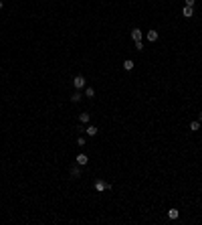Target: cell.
I'll use <instances>...</instances> for the list:
<instances>
[{
  "label": "cell",
  "instance_id": "cell-1",
  "mask_svg": "<svg viewBox=\"0 0 202 225\" xmlns=\"http://www.w3.org/2000/svg\"><path fill=\"white\" fill-rule=\"evenodd\" d=\"M111 189V182H105V180H95V191L103 193V191H109Z\"/></svg>",
  "mask_w": 202,
  "mask_h": 225
},
{
  "label": "cell",
  "instance_id": "cell-2",
  "mask_svg": "<svg viewBox=\"0 0 202 225\" xmlns=\"http://www.w3.org/2000/svg\"><path fill=\"white\" fill-rule=\"evenodd\" d=\"M85 83H87V81H85L83 75H75V77H73V85H75V89H85Z\"/></svg>",
  "mask_w": 202,
  "mask_h": 225
},
{
  "label": "cell",
  "instance_id": "cell-3",
  "mask_svg": "<svg viewBox=\"0 0 202 225\" xmlns=\"http://www.w3.org/2000/svg\"><path fill=\"white\" fill-rule=\"evenodd\" d=\"M158 37H160L158 31H150V33H146V41H148V43H156Z\"/></svg>",
  "mask_w": 202,
  "mask_h": 225
},
{
  "label": "cell",
  "instance_id": "cell-4",
  "mask_svg": "<svg viewBox=\"0 0 202 225\" xmlns=\"http://www.w3.org/2000/svg\"><path fill=\"white\" fill-rule=\"evenodd\" d=\"M182 16H184V18H192V16H194V8H192V6H184V8H182Z\"/></svg>",
  "mask_w": 202,
  "mask_h": 225
},
{
  "label": "cell",
  "instance_id": "cell-5",
  "mask_svg": "<svg viewBox=\"0 0 202 225\" xmlns=\"http://www.w3.org/2000/svg\"><path fill=\"white\" fill-rule=\"evenodd\" d=\"M69 172H71V177H73V179H81V166H79V164L71 166V170H69Z\"/></svg>",
  "mask_w": 202,
  "mask_h": 225
},
{
  "label": "cell",
  "instance_id": "cell-6",
  "mask_svg": "<svg viewBox=\"0 0 202 225\" xmlns=\"http://www.w3.org/2000/svg\"><path fill=\"white\" fill-rule=\"evenodd\" d=\"M97 132H99V128H97V126L87 124V128H85V134H87V136H95Z\"/></svg>",
  "mask_w": 202,
  "mask_h": 225
},
{
  "label": "cell",
  "instance_id": "cell-7",
  "mask_svg": "<svg viewBox=\"0 0 202 225\" xmlns=\"http://www.w3.org/2000/svg\"><path fill=\"white\" fill-rule=\"evenodd\" d=\"M87 162H89V156H87V154H79L77 156V164L79 166H85Z\"/></svg>",
  "mask_w": 202,
  "mask_h": 225
},
{
  "label": "cell",
  "instance_id": "cell-8",
  "mask_svg": "<svg viewBox=\"0 0 202 225\" xmlns=\"http://www.w3.org/2000/svg\"><path fill=\"white\" fill-rule=\"evenodd\" d=\"M81 100H83V93H81V89H77L73 95H71V101H73V103H79Z\"/></svg>",
  "mask_w": 202,
  "mask_h": 225
},
{
  "label": "cell",
  "instance_id": "cell-9",
  "mask_svg": "<svg viewBox=\"0 0 202 225\" xmlns=\"http://www.w3.org/2000/svg\"><path fill=\"white\" fill-rule=\"evenodd\" d=\"M89 120H91V116H89L87 112L79 114V122H81V124H89Z\"/></svg>",
  "mask_w": 202,
  "mask_h": 225
},
{
  "label": "cell",
  "instance_id": "cell-10",
  "mask_svg": "<svg viewBox=\"0 0 202 225\" xmlns=\"http://www.w3.org/2000/svg\"><path fill=\"white\" fill-rule=\"evenodd\" d=\"M132 39H134V41H142V31H140V29H132Z\"/></svg>",
  "mask_w": 202,
  "mask_h": 225
},
{
  "label": "cell",
  "instance_id": "cell-11",
  "mask_svg": "<svg viewBox=\"0 0 202 225\" xmlns=\"http://www.w3.org/2000/svg\"><path fill=\"white\" fill-rule=\"evenodd\" d=\"M180 217V211L178 209H170L168 211V219H172V221H174V219H178Z\"/></svg>",
  "mask_w": 202,
  "mask_h": 225
},
{
  "label": "cell",
  "instance_id": "cell-12",
  "mask_svg": "<svg viewBox=\"0 0 202 225\" xmlns=\"http://www.w3.org/2000/svg\"><path fill=\"white\" fill-rule=\"evenodd\" d=\"M124 69L125 71H132V69H134V61H132V59H125L124 61Z\"/></svg>",
  "mask_w": 202,
  "mask_h": 225
},
{
  "label": "cell",
  "instance_id": "cell-13",
  "mask_svg": "<svg viewBox=\"0 0 202 225\" xmlns=\"http://www.w3.org/2000/svg\"><path fill=\"white\" fill-rule=\"evenodd\" d=\"M190 130H192V132H198V130H200V120H194V122H190Z\"/></svg>",
  "mask_w": 202,
  "mask_h": 225
},
{
  "label": "cell",
  "instance_id": "cell-14",
  "mask_svg": "<svg viewBox=\"0 0 202 225\" xmlns=\"http://www.w3.org/2000/svg\"><path fill=\"white\" fill-rule=\"evenodd\" d=\"M85 95L87 97H95V89L93 87H85Z\"/></svg>",
  "mask_w": 202,
  "mask_h": 225
},
{
  "label": "cell",
  "instance_id": "cell-15",
  "mask_svg": "<svg viewBox=\"0 0 202 225\" xmlns=\"http://www.w3.org/2000/svg\"><path fill=\"white\" fill-rule=\"evenodd\" d=\"M135 49L137 51H144V41H135Z\"/></svg>",
  "mask_w": 202,
  "mask_h": 225
},
{
  "label": "cell",
  "instance_id": "cell-16",
  "mask_svg": "<svg viewBox=\"0 0 202 225\" xmlns=\"http://www.w3.org/2000/svg\"><path fill=\"white\" fill-rule=\"evenodd\" d=\"M77 144H79V146H85V138H83V136L77 138Z\"/></svg>",
  "mask_w": 202,
  "mask_h": 225
},
{
  "label": "cell",
  "instance_id": "cell-17",
  "mask_svg": "<svg viewBox=\"0 0 202 225\" xmlns=\"http://www.w3.org/2000/svg\"><path fill=\"white\" fill-rule=\"evenodd\" d=\"M184 2H186V6H192V8H194V4H196V0H184Z\"/></svg>",
  "mask_w": 202,
  "mask_h": 225
},
{
  "label": "cell",
  "instance_id": "cell-18",
  "mask_svg": "<svg viewBox=\"0 0 202 225\" xmlns=\"http://www.w3.org/2000/svg\"><path fill=\"white\" fill-rule=\"evenodd\" d=\"M2 8H4V2H2V0H0V10H2Z\"/></svg>",
  "mask_w": 202,
  "mask_h": 225
}]
</instances>
